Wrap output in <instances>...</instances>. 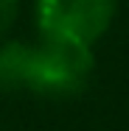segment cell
<instances>
[{
    "instance_id": "2",
    "label": "cell",
    "mask_w": 129,
    "mask_h": 131,
    "mask_svg": "<svg viewBox=\"0 0 129 131\" xmlns=\"http://www.w3.org/2000/svg\"><path fill=\"white\" fill-rule=\"evenodd\" d=\"M115 0H39L37 20L45 36L93 45L112 23Z\"/></svg>"
},
{
    "instance_id": "1",
    "label": "cell",
    "mask_w": 129,
    "mask_h": 131,
    "mask_svg": "<svg viewBox=\"0 0 129 131\" xmlns=\"http://www.w3.org/2000/svg\"><path fill=\"white\" fill-rule=\"evenodd\" d=\"M93 73V53L87 42L65 39V36H45L39 48H34L31 64V84L28 89L39 95H76L87 84Z\"/></svg>"
},
{
    "instance_id": "3",
    "label": "cell",
    "mask_w": 129,
    "mask_h": 131,
    "mask_svg": "<svg viewBox=\"0 0 129 131\" xmlns=\"http://www.w3.org/2000/svg\"><path fill=\"white\" fill-rule=\"evenodd\" d=\"M34 48L8 42L0 48V92H17L31 84Z\"/></svg>"
},
{
    "instance_id": "4",
    "label": "cell",
    "mask_w": 129,
    "mask_h": 131,
    "mask_svg": "<svg viewBox=\"0 0 129 131\" xmlns=\"http://www.w3.org/2000/svg\"><path fill=\"white\" fill-rule=\"evenodd\" d=\"M17 17V0H0V34L14 23Z\"/></svg>"
}]
</instances>
